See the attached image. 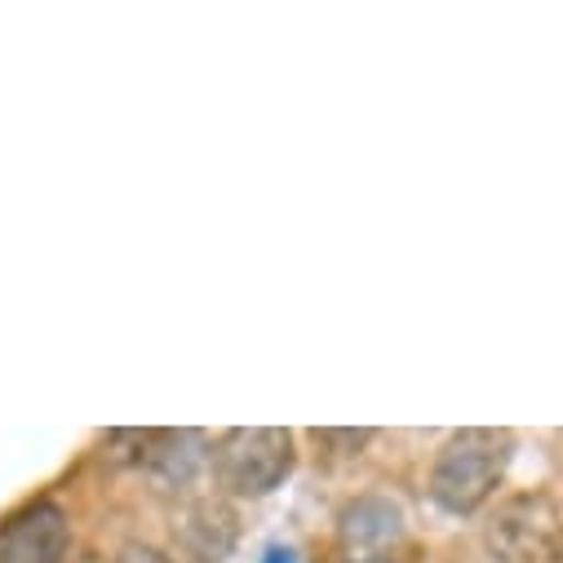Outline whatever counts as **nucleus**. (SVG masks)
<instances>
[{
	"label": "nucleus",
	"mask_w": 563,
	"mask_h": 563,
	"mask_svg": "<svg viewBox=\"0 0 563 563\" xmlns=\"http://www.w3.org/2000/svg\"><path fill=\"white\" fill-rule=\"evenodd\" d=\"M510 462V435L506 431H457L431 471V497L449 515H475L501 484Z\"/></svg>",
	"instance_id": "nucleus-1"
},
{
	"label": "nucleus",
	"mask_w": 563,
	"mask_h": 563,
	"mask_svg": "<svg viewBox=\"0 0 563 563\" xmlns=\"http://www.w3.org/2000/svg\"><path fill=\"white\" fill-rule=\"evenodd\" d=\"M294 471V435L279 427H235L213 449V475L235 497H266Z\"/></svg>",
	"instance_id": "nucleus-2"
},
{
	"label": "nucleus",
	"mask_w": 563,
	"mask_h": 563,
	"mask_svg": "<svg viewBox=\"0 0 563 563\" xmlns=\"http://www.w3.org/2000/svg\"><path fill=\"white\" fill-rule=\"evenodd\" d=\"M497 563H563V515L545 493H519L488 523Z\"/></svg>",
	"instance_id": "nucleus-3"
},
{
	"label": "nucleus",
	"mask_w": 563,
	"mask_h": 563,
	"mask_svg": "<svg viewBox=\"0 0 563 563\" xmlns=\"http://www.w3.org/2000/svg\"><path fill=\"white\" fill-rule=\"evenodd\" d=\"M67 541V510L54 501H32L0 523V563H63Z\"/></svg>",
	"instance_id": "nucleus-4"
},
{
	"label": "nucleus",
	"mask_w": 563,
	"mask_h": 563,
	"mask_svg": "<svg viewBox=\"0 0 563 563\" xmlns=\"http://www.w3.org/2000/svg\"><path fill=\"white\" fill-rule=\"evenodd\" d=\"M143 466L165 488L187 484L196 475V466H200V435L196 431H156L147 453H143Z\"/></svg>",
	"instance_id": "nucleus-5"
},
{
	"label": "nucleus",
	"mask_w": 563,
	"mask_h": 563,
	"mask_svg": "<svg viewBox=\"0 0 563 563\" xmlns=\"http://www.w3.org/2000/svg\"><path fill=\"white\" fill-rule=\"evenodd\" d=\"M399 532H404V515H399V506H390L386 497H360V501H351V506L342 510V541H346V545L373 550V545L395 541Z\"/></svg>",
	"instance_id": "nucleus-6"
},
{
	"label": "nucleus",
	"mask_w": 563,
	"mask_h": 563,
	"mask_svg": "<svg viewBox=\"0 0 563 563\" xmlns=\"http://www.w3.org/2000/svg\"><path fill=\"white\" fill-rule=\"evenodd\" d=\"M231 537H235V519L213 501H200L183 523V545L196 563H222V554L231 550Z\"/></svg>",
	"instance_id": "nucleus-7"
},
{
	"label": "nucleus",
	"mask_w": 563,
	"mask_h": 563,
	"mask_svg": "<svg viewBox=\"0 0 563 563\" xmlns=\"http://www.w3.org/2000/svg\"><path fill=\"white\" fill-rule=\"evenodd\" d=\"M111 563H169L161 550H152V545H124Z\"/></svg>",
	"instance_id": "nucleus-8"
},
{
	"label": "nucleus",
	"mask_w": 563,
	"mask_h": 563,
	"mask_svg": "<svg viewBox=\"0 0 563 563\" xmlns=\"http://www.w3.org/2000/svg\"><path fill=\"white\" fill-rule=\"evenodd\" d=\"M266 563H289V554H285V550H271V554H266Z\"/></svg>",
	"instance_id": "nucleus-9"
},
{
	"label": "nucleus",
	"mask_w": 563,
	"mask_h": 563,
	"mask_svg": "<svg viewBox=\"0 0 563 563\" xmlns=\"http://www.w3.org/2000/svg\"><path fill=\"white\" fill-rule=\"evenodd\" d=\"M364 563H390V559H364Z\"/></svg>",
	"instance_id": "nucleus-10"
}]
</instances>
